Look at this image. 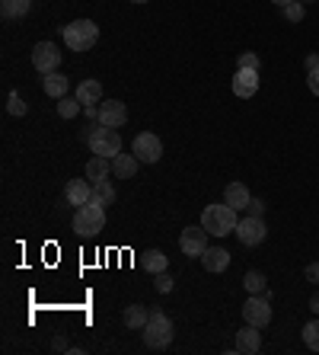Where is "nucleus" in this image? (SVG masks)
I'll use <instances>...</instances> for the list:
<instances>
[{"label":"nucleus","mask_w":319,"mask_h":355,"mask_svg":"<svg viewBox=\"0 0 319 355\" xmlns=\"http://www.w3.org/2000/svg\"><path fill=\"white\" fill-rule=\"evenodd\" d=\"M237 224H239V211L230 208L227 202H214V205H205V211H201V227H205L211 237L237 234Z\"/></svg>","instance_id":"1"},{"label":"nucleus","mask_w":319,"mask_h":355,"mask_svg":"<svg viewBox=\"0 0 319 355\" xmlns=\"http://www.w3.org/2000/svg\"><path fill=\"white\" fill-rule=\"evenodd\" d=\"M140 336H144V346L160 352V349H166L172 343L176 327H172V320L163 314V311H150V320H147V327L140 330Z\"/></svg>","instance_id":"2"},{"label":"nucleus","mask_w":319,"mask_h":355,"mask_svg":"<svg viewBox=\"0 0 319 355\" xmlns=\"http://www.w3.org/2000/svg\"><path fill=\"white\" fill-rule=\"evenodd\" d=\"M71 224H74V234H80V237H96V234L106 227V205L86 202V205L74 208Z\"/></svg>","instance_id":"3"},{"label":"nucleus","mask_w":319,"mask_h":355,"mask_svg":"<svg viewBox=\"0 0 319 355\" xmlns=\"http://www.w3.org/2000/svg\"><path fill=\"white\" fill-rule=\"evenodd\" d=\"M64 42L71 51H90L99 39V26L93 19H74V23L64 26Z\"/></svg>","instance_id":"4"},{"label":"nucleus","mask_w":319,"mask_h":355,"mask_svg":"<svg viewBox=\"0 0 319 355\" xmlns=\"http://www.w3.org/2000/svg\"><path fill=\"white\" fill-rule=\"evenodd\" d=\"M90 150L93 154H99V157H118L122 154V135H118V128H106V125H93L90 128Z\"/></svg>","instance_id":"5"},{"label":"nucleus","mask_w":319,"mask_h":355,"mask_svg":"<svg viewBox=\"0 0 319 355\" xmlns=\"http://www.w3.org/2000/svg\"><path fill=\"white\" fill-rule=\"evenodd\" d=\"M243 320L253 323V327H268L271 323V291H265V295H249L243 304Z\"/></svg>","instance_id":"6"},{"label":"nucleus","mask_w":319,"mask_h":355,"mask_svg":"<svg viewBox=\"0 0 319 355\" xmlns=\"http://www.w3.org/2000/svg\"><path fill=\"white\" fill-rule=\"evenodd\" d=\"M208 237H211V234H208L201 224H188L185 231L179 234V250L185 253V257H192V259H201V253L211 247Z\"/></svg>","instance_id":"7"},{"label":"nucleus","mask_w":319,"mask_h":355,"mask_svg":"<svg viewBox=\"0 0 319 355\" xmlns=\"http://www.w3.org/2000/svg\"><path fill=\"white\" fill-rule=\"evenodd\" d=\"M131 154L140 164H156V160L163 157V141L156 138L154 132H140L138 138L131 141Z\"/></svg>","instance_id":"8"},{"label":"nucleus","mask_w":319,"mask_h":355,"mask_svg":"<svg viewBox=\"0 0 319 355\" xmlns=\"http://www.w3.org/2000/svg\"><path fill=\"white\" fill-rule=\"evenodd\" d=\"M33 67L39 74H55L57 67H61V49H57L55 42H35Z\"/></svg>","instance_id":"9"},{"label":"nucleus","mask_w":319,"mask_h":355,"mask_svg":"<svg viewBox=\"0 0 319 355\" xmlns=\"http://www.w3.org/2000/svg\"><path fill=\"white\" fill-rule=\"evenodd\" d=\"M237 237L243 247H259V243L268 237V227H265L262 218L246 215V218H239V224H237Z\"/></svg>","instance_id":"10"},{"label":"nucleus","mask_w":319,"mask_h":355,"mask_svg":"<svg viewBox=\"0 0 319 355\" xmlns=\"http://www.w3.org/2000/svg\"><path fill=\"white\" fill-rule=\"evenodd\" d=\"M125 122H128V106H125L122 99H102V103H99V125L122 128Z\"/></svg>","instance_id":"11"},{"label":"nucleus","mask_w":319,"mask_h":355,"mask_svg":"<svg viewBox=\"0 0 319 355\" xmlns=\"http://www.w3.org/2000/svg\"><path fill=\"white\" fill-rule=\"evenodd\" d=\"M233 93L239 99H253L259 93V71H246V67H237L233 74Z\"/></svg>","instance_id":"12"},{"label":"nucleus","mask_w":319,"mask_h":355,"mask_svg":"<svg viewBox=\"0 0 319 355\" xmlns=\"http://www.w3.org/2000/svg\"><path fill=\"white\" fill-rule=\"evenodd\" d=\"M90 198H93V182L90 180H71L64 186V202L67 205L80 208V205H86Z\"/></svg>","instance_id":"13"},{"label":"nucleus","mask_w":319,"mask_h":355,"mask_svg":"<svg viewBox=\"0 0 319 355\" xmlns=\"http://www.w3.org/2000/svg\"><path fill=\"white\" fill-rule=\"evenodd\" d=\"M237 352L243 355H255L259 349H262V333H259V327H253V323H246L243 330H237Z\"/></svg>","instance_id":"14"},{"label":"nucleus","mask_w":319,"mask_h":355,"mask_svg":"<svg viewBox=\"0 0 319 355\" xmlns=\"http://www.w3.org/2000/svg\"><path fill=\"white\" fill-rule=\"evenodd\" d=\"M42 90H45V96H51V99L67 96V90H71V77L61 74V71H55V74H42Z\"/></svg>","instance_id":"15"},{"label":"nucleus","mask_w":319,"mask_h":355,"mask_svg":"<svg viewBox=\"0 0 319 355\" xmlns=\"http://www.w3.org/2000/svg\"><path fill=\"white\" fill-rule=\"evenodd\" d=\"M249 198H253V192H249V186H243V182H230L227 189H224V202H227L230 208H237V211L249 208Z\"/></svg>","instance_id":"16"},{"label":"nucleus","mask_w":319,"mask_h":355,"mask_svg":"<svg viewBox=\"0 0 319 355\" xmlns=\"http://www.w3.org/2000/svg\"><path fill=\"white\" fill-rule=\"evenodd\" d=\"M201 266H205L208 272H227L230 253L224 247H208L205 253H201Z\"/></svg>","instance_id":"17"},{"label":"nucleus","mask_w":319,"mask_h":355,"mask_svg":"<svg viewBox=\"0 0 319 355\" xmlns=\"http://www.w3.org/2000/svg\"><path fill=\"white\" fill-rule=\"evenodd\" d=\"M74 96L80 99L83 106H96V103H102V83L99 80H80L77 83Z\"/></svg>","instance_id":"18"},{"label":"nucleus","mask_w":319,"mask_h":355,"mask_svg":"<svg viewBox=\"0 0 319 355\" xmlns=\"http://www.w3.org/2000/svg\"><path fill=\"white\" fill-rule=\"evenodd\" d=\"M140 160L134 157V154H118V157H112V173L118 176V180H131L134 173H138Z\"/></svg>","instance_id":"19"},{"label":"nucleus","mask_w":319,"mask_h":355,"mask_svg":"<svg viewBox=\"0 0 319 355\" xmlns=\"http://www.w3.org/2000/svg\"><path fill=\"white\" fill-rule=\"evenodd\" d=\"M109 173H112V157H99V154H93L90 164H86V180L99 182V180H109Z\"/></svg>","instance_id":"20"},{"label":"nucleus","mask_w":319,"mask_h":355,"mask_svg":"<svg viewBox=\"0 0 319 355\" xmlns=\"http://www.w3.org/2000/svg\"><path fill=\"white\" fill-rule=\"evenodd\" d=\"M150 320V311L144 304H131V307H125V327L128 330H144Z\"/></svg>","instance_id":"21"},{"label":"nucleus","mask_w":319,"mask_h":355,"mask_svg":"<svg viewBox=\"0 0 319 355\" xmlns=\"http://www.w3.org/2000/svg\"><path fill=\"white\" fill-rule=\"evenodd\" d=\"M29 10H33V0H0L3 19H23Z\"/></svg>","instance_id":"22"},{"label":"nucleus","mask_w":319,"mask_h":355,"mask_svg":"<svg viewBox=\"0 0 319 355\" xmlns=\"http://www.w3.org/2000/svg\"><path fill=\"white\" fill-rule=\"evenodd\" d=\"M90 202H99V205H115V186H112V180H99V182H93V198Z\"/></svg>","instance_id":"23"},{"label":"nucleus","mask_w":319,"mask_h":355,"mask_svg":"<svg viewBox=\"0 0 319 355\" xmlns=\"http://www.w3.org/2000/svg\"><path fill=\"white\" fill-rule=\"evenodd\" d=\"M243 288L249 291V295H265V291H268V279H265L259 269H249V272L243 275Z\"/></svg>","instance_id":"24"},{"label":"nucleus","mask_w":319,"mask_h":355,"mask_svg":"<svg viewBox=\"0 0 319 355\" xmlns=\"http://www.w3.org/2000/svg\"><path fill=\"white\" fill-rule=\"evenodd\" d=\"M144 269H147L150 275L166 272V269H170V259L163 257V250H147V253H144Z\"/></svg>","instance_id":"25"},{"label":"nucleus","mask_w":319,"mask_h":355,"mask_svg":"<svg viewBox=\"0 0 319 355\" xmlns=\"http://www.w3.org/2000/svg\"><path fill=\"white\" fill-rule=\"evenodd\" d=\"M83 112V103L77 96H61L57 99V116L61 119H77Z\"/></svg>","instance_id":"26"},{"label":"nucleus","mask_w":319,"mask_h":355,"mask_svg":"<svg viewBox=\"0 0 319 355\" xmlns=\"http://www.w3.org/2000/svg\"><path fill=\"white\" fill-rule=\"evenodd\" d=\"M303 343H307V349H310V352H319V317L303 327Z\"/></svg>","instance_id":"27"},{"label":"nucleus","mask_w":319,"mask_h":355,"mask_svg":"<svg viewBox=\"0 0 319 355\" xmlns=\"http://www.w3.org/2000/svg\"><path fill=\"white\" fill-rule=\"evenodd\" d=\"M303 17H307L303 0H294V3H287V7H284V19H287V23H303Z\"/></svg>","instance_id":"28"},{"label":"nucleus","mask_w":319,"mask_h":355,"mask_svg":"<svg viewBox=\"0 0 319 355\" xmlns=\"http://www.w3.org/2000/svg\"><path fill=\"white\" fill-rule=\"evenodd\" d=\"M26 109H29L26 106V99L19 96V93H10L7 96V112L10 116H26Z\"/></svg>","instance_id":"29"},{"label":"nucleus","mask_w":319,"mask_h":355,"mask_svg":"<svg viewBox=\"0 0 319 355\" xmlns=\"http://www.w3.org/2000/svg\"><path fill=\"white\" fill-rule=\"evenodd\" d=\"M237 67H246V71H259L262 67V61H259V55L255 51H243L237 58Z\"/></svg>","instance_id":"30"},{"label":"nucleus","mask_w":319,"mask_h":355,"mask_svg":"<svg viewBox=\"0 0 319 355\" xmlns=\"http://www.w3.org/2000/svg\"><path fill=\"white\" fill-rule=\"evenodd\" d=\"M172 285H176V282H172L170 272H156V275H154V288L160 291V295H170Z\"/></svg>","instance_id":"31"},{"label":"nucleus","mask_w":319,"mask_h":355,"mask_svg":"<svg viewBox=\"0 0 319 355\" xmlns=\"http://www.w3.org/2000/svg\"><path fill=\"white\" fill-rule=\"evenodd\" d=\"M246 215H255V218H262L265 215V202L262 198H249V208H246Z\"/></svg>","instance_id":"32"},{"label":"nucleus","mask_w":319,"mask_h":355,"mask_svg":"<svg viewBox=\"0 0 319 355\" xmlns=\"http://www.w3.org/2000/svg\"><path fill=\"white\" fill-rule=\"evenodd\" d=\"M307 87H310L313 96H319V67H313V71H307Z\"/></svg>","instance_id":"33"},{"label":"nucleus","mask_w":319,"mask_h":355,"mask_svg":"<svg viewBox=\"0 0 319 355\" xmlns=\"http://www.w3.org/2000/svg\"><path fill=\"white\" fill-rule=\"evenodd\" d=\"M303 275H307V282H313V285H319V263H310L307 269H303Z\"/></svg>","instance_id":"34"},{"label":"nucleus","mask_w":319,"mask_h":355,"mask_svg":"<svg viewBox=\"0 0 319 355\" xmlns=\"http://www.w3.org/2000/svg\"><path fill=\"white\" fill-rule=\"evenodd\" d=\"M303 67H307V71L319 67V51H316V55H307V58H303Z\"/></svg>","instance_id":"35"},{"label":"nucleus","mask_w":319,"mask_h":355,"mask_svg":"<svg viewBox=\"0 0 319 355\" xmlns=\"http://www.w3.org/2000/svg\"><path fill=\"white\" fill-rule=\"evenodd\" d=\"M83 116L93 119V122H99V106H83Z\"/></svg>","instance_id":"36"},{"label":"nucleus","mask_w":319,"mask_h":355,"mask_svg":"<svg viewBox=\"0 0 319 355\" xmlns=\"http://www.w3.org/2000/svg\"><path fill=\"white\" fill-rule=\"evenodd\" d=\"M51 349H55V352H61V349H67V339H64V336H55V343H51Z\"/></svg>","instance_id":"37"},{"label":"nucleus","mask_w":319,"mask_h":355,"mask_svg":"<svg viewBox=\"0 0 319 355\" xmlns=\"http://www.w3.org/2000/svg\"><path fill=\"white\" fill-rule=\"evenodd\" d=\"M310 311H313V314H316V317H319V291H316V295H313V297H310Z\"/></svg>","instance_id":"38"},{"label":"nucleus","mask_w":319,"mask_h":355,"mask_svg":"<svg viewBox=\"0 0 319 355\" xmlns=\"http://www.w3.org/2000/svg\"><path fill=\"white\" fill-rule=\"evenodd\" d=\"M271 3H275V7H281V10H284L287 3H294V0H271Z\"/></svg>","instance_id":"39"},{"label":"nucleus","mask_w":319,"mask_h":355,"mask_svg":"<svg viewBox=\"0 0 319 355\" xmlns=\"http://www.w3.org/2000/svg\"><path fill=\"white\" fill-rule=\"evenodd\" d=\"M131 3H147V0H131Z\"/></svg>","instance_id":"40"},{"label":"nucleus","mask_w":319,"mask_h":355,"mask_svg":"<svg viewBox=\"0 0 319 355\" xmlns=\"http://www.w3.org/2000/svg\"><path fill=\"white\" fill-rule=\"evenodd\" d=\"M307 3H310V0H307Z\"/></svg>","instance_id":"41"}]
</instances>
